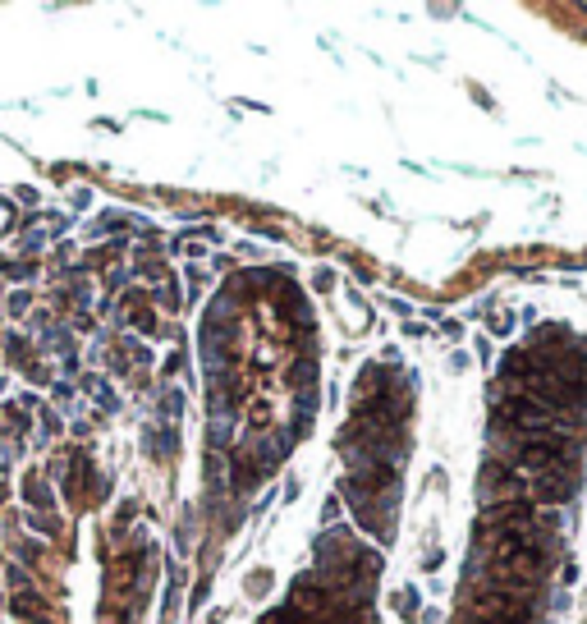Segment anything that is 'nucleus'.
I'll return each instance as SVG.
<instances>
[{
    "label": "nucleus",
    "instance_id": "7",
    "mask_svg": "<svg viewBox=\"0 0 587 624\" xmlns=\"http://www.w3.org/2000/svg\"><path fill=\"white\" fill-rule=\"evenodd\" d=\"M0 501H5V486H0Z\"/></svg>",
    "mask_w": 587,
    "mask_h": 624
},
{
    "label": "nucleus",
    "instance_id": "2",
    "mask_svg": "<svg viewBox=\"0 0 587 624\" xmlns=\"http://www.w3.org/2000/svg\"><path fill=\"white\" fill-rule=\"evenodd\" d=\"M569 455H574V445L564 441V436H527V441L518 445L514 459L537 477V473H546V468H564V464H569Z\"/></svg>",
    "mask_w": 587,
    "mask_h": 624
},
{
    "label": "nucleus",
    "instance_id": "3",
    "mask_svg": "<svg viewBox=\"0 0 587 624\" xmlns=\"http://www.w3.org/2000/svg\"><path fill=\"white\" fill-rule=\"evenodd\" d=\"M574 491H578V477L569 473V464H564V468H546V473L532 477V496L542 505H564Z\"/></svg>",
    "mask_w": 587,
    "mask_h": 624
},
{
    "label": "nucleus",
    "instance_id": "6",
    "mask_svg": "<svg viewBox=\"0 0 587 624\" xmlns=\"http://www.w3.org/2000/svg\"><path fill=\"white\" fill-rule=\"evenodd\" d=\"M395 606H399V615H404V620H413L418 615V592H399V597H395Z\"/></svg>",
    "mask_w": 587,
    "mask_h": 624
},
{
    "label": "nucleus",
    "instance_id": "4",
    "mask_svg": "<svg viewBox=\"0 0 587 624\" xmlns=\"http://www.w3.org/2000/svg\"><path fill=\"white\" fill-rule=\"evenodd\" d=\"M23 496L33 510H51V491H46V482H37V477H28L23 482Z\"/></svg>",
    "mask_w": 587,
    "mask_h": 624
},
{
    "label": "nucleus",
    "instance_id": "5",
    "mask_svg": "<svg viewBox=\"0 0 587 624\" xmlns=\"http://www.w3.org/2000/svg\"><path fill=\"white\" fill-rule=\"evenodd\" d=\"M14 611H18V615H23V620H42V624H46V615H42L46 606H42V601L33 597V592H18V597H14Z\"/></svg>",
    "mask_w": 587,
    "mask_h": 624
},
{
    "label": "nucleus",
    "instance_id": "1",
    "mask_svg": "<svg viewBox=\"0 0 587 624\" xmlns=\"http://www.w3.org/2000/svg\"><path fill=\"white\" fill-rule=\"evenodd\" d=\"M473 620L477 624H527V620H532V597H514V592L482 588V592H477V606H473Z\"/></svg>",
    "mask_w": 587,
    "mask_h": 624
}]
</instances>
